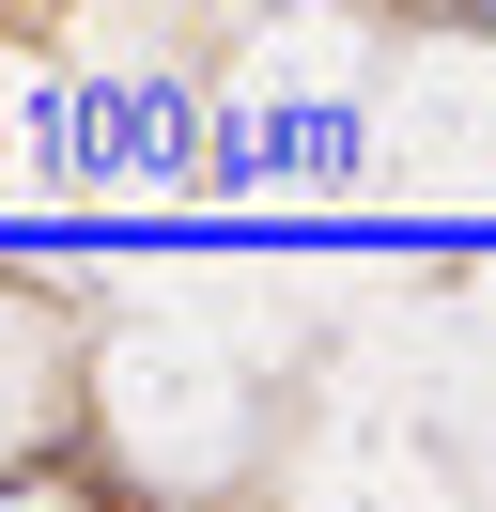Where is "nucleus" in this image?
<instances>
[{
    "label": "nucleus",
    "instance_id": "obj_5",
    "mask_svg": "<svg viewBox=\"0 0 496 512\" xmlns=\"http://www.w3.org/2000/svg\"><path fill=\"white\" fill-rule=\"evenodd\" d=\"M31 404H47V326H31V295H0V450L31 435Z\"/></svg>",
    "mask_w": 496,
    "mask_h": 512
},
{
    "label": "nucleus",
    "instance_id": "obj_1",
    "mask_svg": "<svg viewBox=\"0 0 496 512\" xmlns=\"http://www.w3.org/2000/svg\"><path fill=\"white\" fill-rule=\"evenodd\" d=\"M279 342H295V326H264V311H171V326H124V342L93 357V404H109L124 466H140L155 497H217V481L264 450Z\"/></svg>",
    "mask_w": 496,
    "mask_h": 512
},
{
    "label": "nucleus",
    "instance_id": "obj_3",
    "mask_svg": "<svg viewBox=\"0 0 496 512\" xmlns=\"http://www.w3.org/2000/svg\"><path fill=\"white\" fill-rule=\"evenodd\" d=\"M372 109L403 187H496V32H403Z\"/></svg>",
    "mask_w": 496,
    "mask_h": 512
},
{
    "label": "nucleus",
    "instance_id": "obj_4",
    "mask_svg": "<svg viewBox=\"0 0 496 512\" xmlns=\"http://www.w3.org/2000/svg\"><path fill=\"white\" fill-rule=\"evenodd\" d=\"M62 187V63L47 47H0V202Z\"/></svg>",
    "mask_w": 496,
    "mask_h": 512
},
{
    "label": "nucleus",
    "instance_id": "obj_2",
    "mask_svg": "<svg viewBox=\"0 0 496 512\" xmlns=\"http://www.w3.org/2000/svg\"><path fill=\"white\" fill-rule=\"evenodd\" d=\"M279 512H481V481L419 435V404L388 373H341L279 450Z\"/></svg>",
    "mask_w": 496,
    "mask_h": 512
}]
</instances>
